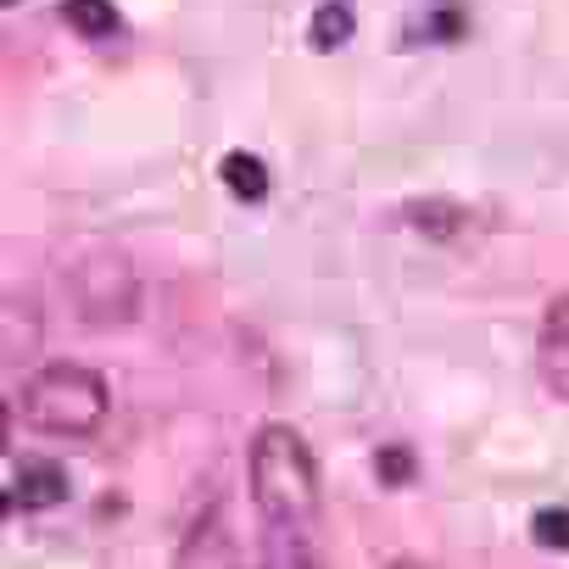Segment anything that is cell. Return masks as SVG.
<instances>
[{"mask_svg":"<svg viewBox=\"0 0 569 569\" xmlns=\"http://www.w3.org/2000/svg\"><path fill=\"white\" fill-rule=\"evenodd\" d=\"M251 502L262 525H319V463L291 425H262L251 441Z\"/></svg>","mask_w":569,"mask_h":569,"instance_id":"cell-1","label":"cell"},{"mask_svg":"<svg viewBox=\"0 0 569 569\" xmlns=\"http://www.w3.org/2000/svg\"><path fill=\"white\" fill-rule=\"evenodd\" d=\"M112 391L84 363H51L23 386V419L40 436H96L107 425Z\"/></svg>","mask_w":569,"mask_h":569,"instance_id":"cell-2","label":"cell"},{"mask_svg":"<svg viewBox=\"0 0 569 569\" xmlns=\"http://www.w3.org/2000/svg\"><path fill=\"white\" fill-rule=\"evenodd\" d=\"M68 284H73V308H79L84 325H123V319H134L140 284H134V268L118 251L79 257Z\"/></svg>","mask_w":569,"mask_h":569,"instance_id":"cell-3","label":"cell"},{"mask_svg":"<svg viewBox=\"0 0 569 569\" xmlns=\"http://www.w3.org/2000/svg\"><path fill=\"white\" fill-rule=\"evenodd\" d=\"M173 569H240V547H234V530H229V513L223 508H207L184 530Z\"/></svg>","mask_w":569,"mask_h":569,"instance_id":"cell-4","label":"cell"},{"mask_svg":"<svg viewBox=\"0 0 569 569\" xmlns=\"http://www.w3.org/2000/svg\"><path fill=\"white\" fill-rule=\"evenodd\" d=\"M536 369H541V386H547L558 402H569V297H558V302L541 313Z\"/></svg>","mask_w":569,"mask_h":569,"instance_id":"cell-5","label":"cell"},{"mask_svg":"<svg viewBox=\"0 0 569 569\" xmlns=\"http://www.w3.org/2000/svg\"><path fill=\"white\" fill-rule=\"evenodd\" d=\"M57 502H68V475H62V463H51V458H23V463L12 469V508L40 513V508H57Z\"/></svg>","mask_w":569,"mask_h":569,"instance_id":"cell-6","label":"cell"},{"mask_svg":"<svg viewBox=\"0 0 569 569\" xmlns=\"http://www.w3.org/2000/svg\"><path fill=\"white\" fill-rule=\"evenodd\" d=\"M262 569H325V558L313 547V530L268 525L262 530Z\"/></svg>","mask_w":569,"mask_h":569,"instance_id":"cell-7","label":"cell"},{"mask_svg":"<svg viewBox=\"0 0 569 569\" xmlns=\"http://www.w3.org/2000/svg\"><path fill=\"white\" fill-rule=\"evenodd\" d=\"M62 18H68L84 40L118 34V7H112V0H62Z\"/></svg>","mask_w":569,"mask_h":569,"instance_id":"cell-8","label":"cell"},{"mask_svg":"<svg viewBox=\"0 0 569 569\" xmlns=\"http://www.w3.org/2000/svg\"><path fill=\"white\" fill-rule=\"evenodd\" d=\"M223 184H229L240 201H262V196H268V168H262L251 151H229V157H223Z\"/></svg>","mask_w":569,"mask_h":569,"instance_id":"cell-9","label":"cell"},{"mask_svg":"<svg viewBox=\"0 0 569 569\" xmlns=\"http://www.w3.org/2000/svg\"><path fill=\"white\" fill-rule=\"evenodd\" d=\"M352 40V7L347 0H325L313 12V51H341Z\"/></svg>","mask_w":569,"mask_h":569,"instance_id":"cell-10","label":"cell"},{"mask_svg":"<svg viewBox=\"0 0 569 569\" xmlns=\"http://www.w3.org/2000/svg\"><path fill=\"white\" fill-rule=\"evenodd\" d=\"M463 207H447V201H413L408 207V223L413 229H430V234H452V229H463Z\"/></svg>","mask_w":569,"mask_h":569,"instance_id":"cell-11","label":"cell"},{"mask_svg":"<svg viewBox=\"0 0 569 569\" xmlns=\"http://www.w3.org/2000/svg\"><path fill=\"white\" fill-rule=\"evenodd\" d=\"M530 536H536V547H547V552H569V508H541V513L530 519Z\"/></svg>","mask_w":569,"mask_h":569,"instance_id":"cell-12","label":"cell"},{"mask_svg":"<svg viewBox=\"0 0 569 569\" xmlns=\"http://www.w3.org/2000/svg\"><path fill=\"white\" fill-rule=\"evenodd\" d=\"M375 469H380V480H386V486H408V480L419 475V469H413V458H408L402 447H380V452H375Z\"/></svg>","mask_w":569,"mask_h":569,"instance_id":"cell-13","label":"cell"},{"mask_svg":"<svg viewBox=\"0 0 569 569\" xmlns=\"http://www.w3.org/2000/svg\"><path fill=\"white\" fill-rule=\"evenodd\" d=\"M463 34V12L458 7H441L436 18H425V40H458Z\"/></svg>","mask_w":569,"mask_h":569,"instance_id":"cell-14","label":"cell"},{"mask_svg":"<svg viewBox=\"0 0 569 569\" xmlns=\"http://www.w3.org/2000/svg\"><path fill=\"white\" fill-rule=\"evenodd\" d=\"M391 569H430V563H413V558H397Z\"/></svg>","mask_w":569,"mask_h":569,"instance_id":"cell-15","label":"cell"}]
</instances>
